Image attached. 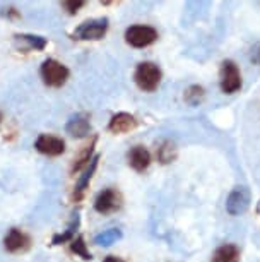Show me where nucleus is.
<instances>
[{"mask_svg": "<svg viewBox=\"0 0 260 262\" xmlns=\"http://www.w3.org/2000/svg\"><path fill=\"white\" fill-rule=\"evenodd\" d=\"M161 77H163V72H161V69L153 62L139 63L134 74L135 84L146 93H153L158 90L161 84Z\"/></svg>", "mask_w": 260, "mask_h": 262, "instance_id": "1", "label": "nucleus"}, {"mask_svg": "<svg viewBox=\"0 0 260 262\" xmlns=\"http://www.w3.org/2000/svg\"><path fill=\"white\" fill-rule=\"evenodd\" d=\"M41 79L50 88H62L68 79V69L55 58H48L41 63Z\"/></svg>", "mask_w": 260, "mask_h": 262, "instance_id": "2", "label": "nucleus"}, {"mask_svg": "<svg viewBox=\"0 0 260 262\" xmlns=\"http://www.w3.org/2000/svg\"><path fill=\"white\" fill-rule=\"evenodd\" d=\"M94 142H96V137L91 141L89 146L84 147V151H82L81 155H79V158H77L76 163H74V166H72V171H79L84 165H89L91 160H92L91 155H92V151H94Z\"/></svg>", "mask_w": 260, "mask_h": 262, "instance_id": "20", "label": "nucleus"}, {"mask_svg": "<svg viewBox=\"0 0 260 262\" xmlns=\"http://www.w3.org/2000/svg\"><path fill=\"white\" fill-rule=\"evenodd\" d=\"M0 122H2V113H0Z\"/></svg>", "mask_w": 260, "mask_h": 262, "instance_id": "25", "label": "nucleus"}, {"mask_svg": "<svg viewBox=\"0 0 260 262\" xmlns=\"http://www.w3.org/2000/svg\"><path fill=\"white\" fill-rule=\"evenodd\" d=\"M158 39V31L153 26L146 24H135L125 31V41L134 48H146Z\"/></svg>", "mask_w": 260, "mask_h": 262, "instance_id": "3", "label": "nucleus"}, {"mask_svg": "<svg viewBox=\"0 0 260 262\" xmlns=\"http://www.w3.org/2000/svg\"><path fill=\"white\" fill-rule=\"evenodd\" d=\"M31 245V238L21 231L19 228H11L7 231V235L4 236V247L11 254H17V252H24Z\"/></svg>", "mask_w": 260, "mask_h": 262, "instance_id": "9", "label": "nucleus"}, {"mask_svg": "<svg viewBox=\"0 0 260 262\" xmlns=\"http://www.w3.org/2000/svg\"><path fill=\"white\" fill-rule=\"evenodd\" d=\"M103 262H125V260H122L120 257H115V255H108Z\"/></svg>", "mask_w": 260, "mask_h": 262, "instance_id": "23", "label": "nucleus"}, {"mask_svg": "<svg viewBox=\"0 0 260 262\" xmlns=\"http://www.w3.org/2000/svg\"><path fill=\"white\" fill-rule=\"evenodd\" d=\"M82 6H84V2H82V0H67V2L62 4V7L65 9L68 14H76Z\"/></svg>", "mask_w": 260, "mask_h": 262, "instance_id": "22", "label": "nucleus"}, {"mask_svg": "<svg viewBox=\"0 0 260 262\" xmlns=\"http://www.w3.org/2000/svg\"><path fill=\"white\" fill-rule=\"evenodd\" d=\"M120 238H122V231L119 228H111V230H106V231H103V233L98 235L94 238V244L108 247V245L115 244V242L120 240Z\"/></svg>", "mask_w": 260, "mask_h": 262, "instance_id": "16", "label": "nucleus"}, {"mask_svg": "<svg viewBox=\"0 0 260 262\" xmlns=\"http://www.w3.org/2000/svg\"><path fill=\"white\" fill-rule=\"evenodd\" d=\"M79 225H81V217L76 212V214L72 216V221H70V225L67 226V230L63 231V233H58V235L53 236L52 244L53 245H62V244H67V242H72L74 236H76L77 228H79Z\"/></svg>", "mask_w": 260, "mask_h": 262, "instance_id": "15", "label": "nucleus"}, {"mask_svg": "<svg viewBox=\"0 0 260 262\" xmlns=\"http://www.w3.org/2000/svg\"><path fill=\"white\" fill-rule=\"evenodd\" d=\"M17 41L26 43L31 50H43L46 47V39L41 36H33V34H17Z\"/></svg>", "mask_w": 260, "mask_h": 262, "instance_id": "19", "label": "nucleus"}, {"mask_svg": "<svg viewBox=\"0 0 260 262\" xmlns=\"http://www.w3.org/2000/svg\"><path fill=\"white\" fill-rule=\"evenodd\" d=\"M250 201H252V194H250L248 187L238 185L229 192L226 199V211L231 216H240L243 212H247L250 207Z\"/></svg>", "mask_w": 260, "mask_h": 262, "instance_id": "4", "label": "nucleus"}, {"mask_svg": "<svg viewBox=\"0 0 260 262\" xmlns=\"http://www.w3.org/2000/svg\"><path fill=\"white\" fill-rule=\"evenodd\" d=\"M65 130L72 137H77V139H81V137H86L91 132L89 118H87L86 115H76L74 118H70V120H68Z\"/></svg>", "mask_w": 260, "mask_h": 262, "instance_id": "12", "label": "nucleus"}, {"mask_svg": "<svg viewBox=\"0 0 260 262\" xmlns=\"http://www.w3.org/2000/svg\"><path fill=\"white\" fill-rule=\"evenodd\" d=\"M185 101L188 103V105H192V106H197L199 103H202L204 101V98H205V91H204V88L202 86H190L187 91H185Z\"/></svg>", "mask_w": 260, "mask_h": 262, "instance_id": "17", "label": "nucleus"}, {"mask_svg": "<svg viewBox=\"0 0 260 262\" xmlns=\"http://www.w3.org/2000/svg\"><path fill=\"white\" fill-rule=\"evenodd\" d=\"M122 206V197L115 189H105L98 194L94 201V209L101 214H110L113 211H119Z\"/></svg>", "mask_w": 260, "mask_h": 262, "instance_id": "7", "label": "nucleus"}, {"mask_svg": "<svg viewBox=\"0 0 260 262\" xmlns=\"http://www.w3.org/2000/svg\"><path fill=\"white\" fill-rule=\"evenodd\" d=\"M176 158V149H175V144L170 141H164L161 147H158V160L166 165V163H171Z\"/></svg>", "mask_w": 260, "mask_h": 262, "instance_id": "18", "label": "nucleus"}, {"mask_svg": "<svg viewBox=\"0 0 260 262\" xmlns=\"http://www.w3.org/2000/svg\"><path fill=\"white\" fill-rule=\"evenodd\" d=\"M98 161H100V156H94V158H92L91 163L87 165V170L84 171V175H82L81 179H79V182H77V185H76V199H81L82 194L86 192L87 185H89V182H91V179H92V175H94V171H96Z\"/></svg>", "mask_w": 260, "mask_h": 262, "instance_id": "14", "label": "nucleus"}, {"mask_svg": "<svg viewBox=\"0 0 260 262\" xmlns=\"http://www.w3.org/2000/svg\"><path fill=\"white\" fill-rule=\"evenodd\" d=\"M255 50H257V52L252 53V60H255V58H257V55H260V45H257V48H255ZM258 63H260V57H258Z\"/></svg>", "mask_w": 260, "mask_h": 262, "instance_id": "24", "label": "nucleus"}, {"mask_svg": "<svg viewBox=\"0 0 260 262\" xmlns=\"http://www.w3.org/2000/svg\"><path fill=\"white\" fill-rule=\"evenodd\" d=\"M137 127V120L134 115L130 113H116V115L111 117L110 123H108V130L113 132V134H125V132L134 130Z\"/></svg>", "mask_w": 260, "mask_h": 262, "instance_id": "10", "label": "nucleus"}, {"mask_svg": "<svg viewBox=\"0 0 260 262\" xmlns=\"http://www.w3.org/2000/svg\"><path fill=\"white\" fill-rule=\"evenodd\" d=\"M212 262H240V249L234 244H224L216 249Z\"/></svg>", "mask_w": 260, "mask_h": 262, "instance_id": "13", "label": "nucleus"}, {"mask_svg": "<svg viewBox=\"0 0 260 262\" xmlns=\"http://www.w3.org/2000/svg\"><path fill=\"white\" fill-rule=\"evenodd\" d=\"M127 160L135 171H146L151 165V152L144 146H134L127 155Z\"/></svg>", "mask_w": 260, "mask_h": 262, "instance_id": "11", "label": "nucleus"}, {"mask_svg": "<svg viewBox=\"0 0 260 262\" xmlns=\"http://www.w3.org/2000/svg\"><path fill=\"white\" fill-rule=\"evenodd\" d=\"M108 31V19H92V21L82 23L79 28L76 29V36L79 39H100Z\"/></svg>", "mask_w": 260, "mask_h": 262, "instance_id": "6", "label": "nucleus"}, {"mask_svg": "<svg viewBox=\"0 0 260 262\" xmlns=\"http://www.w3.org/2000/svg\"><path fill=\"white\" fill-rule=\"evenodd\" d=\"M70 249H72L74 254L79 255V257H82V259H84V260H91V259H92L91 254H89V250L86 249L84 236H82V235H79V236H77V238H74V240H72Z\"/></svg>", "mask_w": 260, "mask_h": 262, "instance_id": "21", "label": "nucleus"}, {"mask_svg": "<svg viewBox=\"0 0 260 262\" xmlns=\"http://www.w3.org/2000/svg\"><path fill=\"white\" fill-rule=\"evenodd\" d=\"M34 147L41 152V155L46 156H60L65 152V142H63L60 137L55 136H48V134H41L34 142Z\"/></svg>", "mask_w": 260, "mask_h": 262, "instance_id": "8", "label": "nucleus"}, {"mask_svg": "<svg viewBox=\"0 0 260 262\" xmlns=\"http://www.w3.org/2000/svg\"><path fill=\"white\" fill-rule=\"evenodd\" d=\"M242 88V74L233 60H224L221 67V90L226 95H233Z\"/></svg>", "mask_w": 260, "mask_h": 262, "instance_id": "5", "label": "nucleus"}]
</instances>
